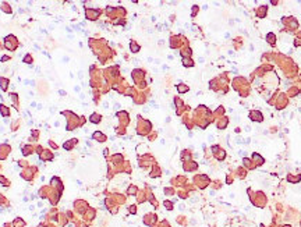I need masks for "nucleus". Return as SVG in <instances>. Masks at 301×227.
Returning <instances> with one entry per match:
<instances>
[{"label":"nucleus","mask_w":301,"mask_h":227,"mask_svg":"<svg viewBox=\"0 0 301 227\" xmlns=\"http://www.w3.org/2000/svg\"><path fill=\"white\" fill-rule=\"evenodd\" d=\"M165 205L167 206V209H169V211H170V209H173V208H172V202H165Z\"/></svg>","instance_id":"obj_14"},{"label":"nucleus","mask_w":301,"mask_h":227,"mask_svg":"<svg viewBox=\"0 0 301 227\" xmlns=\"http://www.w3.org/2000/svg\"><path fill=\"white\" fill-rule=\"evenodd\" d=\"M94 138H95V139H98V138H99V139H101V142H103L105 139H106V137H105V135H102L101 133H95V134H94Z\"/></svg>","instance_id":"obj_9"},{"label":"nucleus","mask_w":301,"mask_h":227,"mask_svg":"<svg viewBox=\"0 0 301 227\" xmlns=\"http://www.w3.org/2000/svg\"><path fill=\"white\" fill-rule=\"evenodd\" d=\"M31 152H32V148H31V146H24V148H23V155H24V156L29 155Z\"/></svg>","instance_id":"obj_10"},{"label":"nucleus","mask_w":301,"mask_h":227,"mask_svg":"<svg viewBox=\"0 0 301 227\" xmlns=\"http://www.w3.org/2000/svg\"><path fill=\"white\" fill-rule=\"evenodd\" d=\"M0 183H1V184H3L4 187H8V184H10V183H8V181L6 180V178H4L3 176H0Z\"/></svg>","instance_id":"obj_12"},{"label":"nucleus","mask_w":301,"mask_h":227,"mask_svg":"<svg viewBox=\"0 0 301 227\" xmlns=\"http://www.w3.org/2000/svg\"><path fill=\"white\" fill-rule=\"evenodd\" d=\"M85 14L88 16L89 20H96V16H99V10H91V8H88L87 11H85Z\"/></svg>","instance_id":"obj_1"},{"label":"nucleus","mask_w":301,"mask_h":227,"mask_svg":"<svg viewBox=\"0 0 301 227\" xmlns=\"http://www.w3.org/2000/svg\"><path fill=\"white\" fill-rule=\"evenodd\" d=\"M8 152H10V146L8 145H0V159H4L7 156Z\"/></svg>","instance_id":"obj_2"},{"label":"nucleus","mask_w":301,"mask_h":227,"mask_svg":"<svg viewBox=\"0 0 301 227\" xmlns=\"http://www.w3.org/2000/svg\"><path fill=\"white\" fill-rule=\"evenodd\" d=\"M25 223L24 220H21V217H17L16 220H14V227H24Z\"/></svg>","instance_id":"obj_6"},{"label":"nucleus","mask_w":301,"mask_h":227,"mask_svg":"<svg viewBox=\"0 0 301 227\" xmlns=\"http://www.w3.org/2000/svg\"><path fill=\"white\" fill-rule=\"evenodd\" d=\"M0 84H1V89H3V91H7V88H8V79L0 78Z\"/></svg>","instance_id":"obj_5"},{"label":"nucleus","mask_w":301,"mask_h":227,"mask_svg":"<svg viewBox=\"0 0 301 227\" xmlns=\"http://www.w3.org/2000/svg\"><path fill=\"white\" fill-rule=\"evenodd\" d=\"M24 63H27V64H29V63H32V56L31 55H27L24 57V60H23Z\"/></svg>","instance_id":"obj_11"},{"label":"nucleus","mask_w":301,"mask_h":227,"mask_svg":"<svg viewBox=\"0 0 301 227\" xmlns=\"http://www.w3.org/2000/svg\"><path fill=\"white\" fill-rule=\"evenodd\" d=\"M1 10L6 11V13H11V7H10V4H7V3H1Z\"/></svg>","instance_id":"obj_8"},{"label":"nucleus","mask_w":301,"mask_h":227,"mask_svg":"<svg viewBox=\"0 0 301 227\" xmlns=\"http://www.w3.org/2000/svg\"><path fill=\"white\" fill-rule=\"evenodd\" d=\"M0 111H1V116H3V117H7L8 114H10V110H8L4 105H0Z\"/></svg>","instance_id":"obj_3"},{"label":"nucleus","mask_w":301,"mask_h":227,"mask_svg":"<svg viewBox=\"0 0 301 227\" xmlns=\"http://www.w3.org/2000/svg\"><path fill=\"white\" fill-rule=\"evenodd\" d=\"M101 121V114H92L91 116V123H99Z\"/></svg>","instance_id":"obj_7"},{"label":"nucleus","mask_w":301,"mask_h":227,"mask_svg":"<svg viewBox=\"0 0 301 227\" xmlns=\"http://www.w3.org/2000/svg\"><path fill=\"white\" fill-rule=\"evenodd\" d=\"M74 144H77V139H70V142H66V144H64L63 148L67 149V150H70V149L73 148V145H74Z\"/></svg>","instance_id":"obj_4"},{"label":"nucleus","mask_w":301,"mask_h":227,"mask_svg":"<svg viewBox=\"0 0 301 227\" xmlns=\"http://www.w3.org/2000/svg\"><path fill=\"white\" fill-rule=\"evenodd\" d=\"M131 49H133L134 53H137V52L140 50V46H138V45H134V42H131Z\"/></svg>","instance_id":"obj_13"},{"label":"nucleus","mask_w":301,"mask_h":227,"mask_svg":"<svg viewBox=\"0 0 301 227\" xmlns=\"http://www.w3.org/2000/svg\"><path fill=\"white\" fill-rule=\"evenodd\" d=\"M8 59H10L8 56H3V57H1V62H6V60H8Z\"/></svg>","instance_id":"obj_16"},{"label":"nucleus","mask_w":301,"mask_h":227,"mask_svg":"<svg viewBox=\"0 0 301 227\" xmlns=\"http://www.w3.org/2000/svg\"><path fill=\"white\" fill-rule=\"evenodd\" d=\"M184 66H192V62H190V60H184Z\"/></svg>","instance_id":"obj_15"}]
</instances>
